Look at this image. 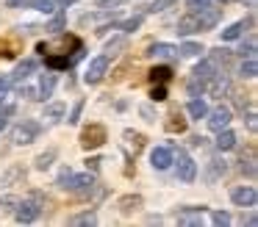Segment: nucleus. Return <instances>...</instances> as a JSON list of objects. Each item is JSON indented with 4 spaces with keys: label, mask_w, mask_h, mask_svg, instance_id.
Masks as SVG:
<instances>
[{
    "label": "nucleus",
    "mask_w": 258,
    "mask_h": 227,
    "mask_svg": "<svg viewBox=\"0 0 258 227\" xmlns=\"http://www.w3.org/2000/svg\"><path fill=\"white\" fill-rule=\"evenodd\" d=\"M39 122H34V119H23L20 125H14V130H12V141L14 144H31L36 136H39Z\"/></svg>",
    "instance_id": "obj_1"
},
{
    "label": "nucleus",
    "mask_w": 258,
    "mask_h": 227,
    "mask_svg": "<svg viewBox=\"0 0 258 227\" xmlns=\"http://www.w3.org/2000/svg\"><path fill=\"white\" fill-rule=\"evenodd\" d=\"M64 188H70L73 194H78V197H89L92 191H95V175H70V180L64 183Z\"/></svg>",
    "instance_id": "obj_2"
},
{
    "label": "nucleus",
    "mask_w": 258,
    "mask_h": 227,
    "mask_svg": "<svg viewBox=\"0 0 258 227\" xmlns=\"http://www.w3.org/2000/svg\"><path fill=\"white\" fill-rule=\"evenodd\" d=\"M106 69H108V55H97V58H92V61H89V66H86L84 81L89 83V86H95V83H100V81H103Z\"/></svg>",
    "instance_id": "obj_3"
},
{
    "label": "nucleus",
    "mask_w": 258,
    "mask_h": 227,
    "mask_svg": "<svg viewBox=\"0 0 258 227\" xmlns=\"http://www.w3.org/2000/svg\"><path fill=\"white\" fill-rule=\"evenodd\" d=\"M39 213H42V205H39V199L36 197H31V199H23V202L17 205V221H23V224H28V221H34V219H39Z\"/></svg>",
    "instance_id": "obj_4"
},
{
    "label": "nucleus",
    "mask_w": 258,
    "mask_h": 227,
    "mask_svg": "<svg viewBox=\"0 0 258 227\" xmlns=\"http://www.w3.org/2000/svg\"><path fill=\"white\" fill-rule=\"evenodd\" d=\"M103 141H106V127H103V125H89L84 133H81V144H84L86 149L100 147Z\"/></svg>",
    "instance_id": "obj_5"
},
{
    "label": "nucleus",
    "mask_w": 258,
    "mask_h": 227,
    "mask_svg": "<svg viewBox=\"0 0 258 227\" xmlns=\"http://www.w3.org/2000/svg\"><path fill=\"white\" fill-rule=\"evenodd\" d=\"M230 108L228 105H219V108H214L211 114H208V127H211L214 133H219V130H225V127L230 125Z\"/></svg>",
    "instance_id": "obj_6"
},
{
    "label": "nucleus",
    "mask_w": 258,
    "mask_h": 227,
    "mask_svg": "<svg viewBox=\"0 0 258 227\" xmlns=\"http://www.w3.org/2000/svg\"><path fill=\"white\" fill-rule=\"evenodd\" d=\"M230 199H233L239 208H252V205H255V199H258V191L252 186H239V188H233V191H230Z\"/></svg>",
    "instance_id": "obj_7"
},
{
    "label": "nucleus",
    "mask_w": 258,
    "mask_h": 227,
    "mask_svg": "<svg viewBox=\"0 0 258 227\" xmlns=\"http://www.w3.org/2000/svg\"><path fill=\"white\" fill-rule=\"evenodd\" d=\"M178 177L183 183H191L197 177V166H195V161L189 158V155L183 153V149H178Z\"/></svg>",
    "instance_id": "obj_8"
},
{
    "label": "nucleus",
    "mask_w": 258,
    "mask_h": 227,
    "mask_svg": "<svg viewBox=\"0 0 258 227\" xmlns=\"http://www.w3.org/2000/svg\"><path fill=\"white\" fill-rule=\"evenodd\" d=\"M150 161H153V169H169V166H172V149L169 147H156L150 153Z\"/></svg>",
    "instance_id": "obj_9"
},
{
    "label": "nucleus",
    "mask_w": 258,
    "mask_h": 227,
    "mask_svg": "<svg viewBox=\"0 0 258 227\" xmlns=\"http://www.w3.org/2000/svg\"><path fill=\"white\" fill-rule=\"evenodd\" d=\"M178 224L200 227L203 224V210L200 208H183V210H178Z\"/></svg>",
    "instance_id": "obj_10"
},
{
    "label": "nucleus",
    "mask_w": 258,
    "mask_h": 227,
    "mask_svg": "<svg viewBox=\"0 0 258 227\" xmlns=\"http://www.w3.org/2000/svg\"><path fill=\"white\" fill-rule=\"evenodd\" d=\"M147 55H153V58H178V47H172L167 42H156V44H150Z\"/></svg>",
    "instance_id": "obj_11"
},
{
    "label": "nucleus",
    "mask_w": 258,
    "mask_h": 227,
    "mask_svg": "<svg viewBox=\"0 0 258 227\" xmlns=\"http://www.w3.org/2000/svg\"><path fill=\"white\" fill-rule=\"evenodd\" d=\"M214 72H217V66H214V61H211V58H206V61H200V64L195 66V72H191V78H197V81L208 83V81L214 78Z\"/></svg>",
    "instance_id": "obj_12"
},
{
    "label": "nucleus",
    "mask_w": 258,
    "mask_h": 227,
    "mask_svg": "<svg viewBox=\"0 0 258 227\" xmlns=\"http://www.w3.org/2000/svg\"><path fill=\"white\" fill-rule=\"evenodd\" d=\"M73 61H78V58H75V55H73V58H67V55H53V53L45 55V66H47V69H70Z\"/></svg>",
    "instance_id": "obj_13"
},
{
    "label": "nucleus",
    "mask_w": 258,
    "mask_h": 227,
    "mask_svg": "<svg viewBox=\"0 0 258 227\" xmlns=\"http://www.w3.org/2000/svg\"><path fill=\"white\" fill-rule=\"evenodd\" d=\"M214 144H217L219 153H228V149L236 147V133L225 127V130H219V136H217V141H214Z\"/></svg>",
    "instance_id": "obj_14"
},
{
    "label": "nucleus",
    "mask_w": 258,
    "mask_h": 227,
    "mask_svg": "<svg viewBox=\"0 0 258 227\" xmlns=\"http://www.w3.org/2000/svg\"><path fill=\"white\" fill-rule=\"evenodd\" d=\"M53 86H56V75H53V69L50 72H45V75L39 78V100H47L53 94Z\"/></svg>",
    "instance_id": "obj_15"
},
{
    "label": "nucleus",
    "mask_w": 258,
    "mask_h": 227,
    "mask_svg": "<svg viewBox=\"0 0 258 227\" xmlns=\"http://www.w3.org/2000/svg\"><path fill=\"white\" fill-rule=\"evenodd\" d=\"M208 114V105H206V100L197 94V97H191L189 100V116L191 119H203V116Z\"/></svg>",
    "instance_id": "obj_16"
},
{
    "label": "nucleus",
    "mask_w": 258,
    "mask_h": 227,
    "mask_svg": "<svg viewBox=\"0 0 258 227\" xmlns=\"http://www.w3.org/2000/svg\"><path fill=\"white\" fill-rule=\"evenodd\" d=\"M200 31V22H197V14H189L183 20H178V33L180 36H189V33Z\"/></svg>",
    "instance_id": "obj_17"
},
{
    "label": "nucleus",
    "mask_w": 258,
    "mask_h": 227,
    "mask_svg": "<svg viewBox=\"0 0 258 227\" xmlns=\"http://www.w3.org/2000/svg\"><path fill=\"white\" fill-rule=\"evenodd\" d=\"M34 69H36V61H34V58L20 61V64H17V69H14V81H25V78H28Z\"/></svg>",
    "instance_id": "obj_18"
},
{
    "label": "nucleus",
    "mask_w": 258,
    "mask_h": 227,
    "mask_svg": "<svg viewBox=\"0 0 258 227\" xmlns=\"http://www.w3.org/2000/svg\"><path fill=\"white\" fill-rule=\"evenodd\" d=\"M239 75H241V78H247V81H252V78L258 75V64H255V58H244V61H241Z\"/></svg>",
    "instance_id": "obj_19"
},
{
    "label": "nucleus",
    "mask_w": 258,
    "mask_h": 227,
    "mask_svg": "<svg viewBox=\"0 0 258 227\" xmlns=\"http://www.w3.org/2000/svg\"><path fill=\"white\" fill-rule=\"evenodd\" d=\"M53 161H56V149H47V153L36 155V161H34V164H36V169H42V172H45V169H50V164H53Z\"/></svg>",
    "instance_id": "obj_20"
},
{
    "label": "nucleus",
    "mask_w": 258,
    "mask_h": 227,
    "mask_svg": "<svg viewBox=\"0 0 258 227\" xmlns=\"http://www.w3.org/2000/svg\"><path fill=\"white\" fill-rule=\"evenodd\" d=\"M150 78H153V83H169L172 69L169 66H156V69H150Z\"/></svg>",
    "instance_id": "obj_21"
},
{
    "label": "nucleus",
    "mask_w": 258,
    "mask_h": 227,
    "mask_svg": "<svg viewBox=\"0 0 258 227\" xmlns=\"http://www.w3.org/2000/svg\"><path fill=\"white\" fill-rule=\"evenodd\" d=\"M241 31H244V22H233V25H228L222 31V39H225V42H233V39L241 36Z\"/></svg>",
    "instance_id": "obj_22"
},
{
    "label": "nucleus",
    "mask_w": 258,
    "mask_h": 227,
    "mask_svg": "<svg viewBox=\"0 0 258 227\" xmlns=\"http://www.w3.org/2000/svg\"><path fill=\"white\" fill-rule=\"evenodd\" d=\"M142 205V197H122L119 199V210L122 213H131V210H136Z\"/></svg>",
    "instance_id": "obj_23"
},
{
    "label": "nucleus",
    "mask_w": 258,
    "mask_h": 227,
    "mask_svg": "<svg viewBox=\"0 0 258 227\" xmlns=\"http://www.w3.org/2000/svg\"><path fill=\"white\" fill-rule=\"evenodd\" d=\"M70 224H97V216L95 210H86V213H78L70 219Z\"/></svg>",
    "instance_id": "obj_24"
},
{
    "label": "nucleus",
    "mask_w": 258,
    "mask_h": 227,
    "mask_svg": "<svg viewBox=\"0 0 258 227\" xmlns=\"http://www.w3.org/2000/svg\"><path fill=\"white\" fill-rule=\"evenodd\" d=\"M180 55H186V58H195V55H200L203 53V47L197 42H186V44H180V50H178Z\"/></svg>",
    "instance_id": "obj_25"
},
{
    "label": "nucleus",
    "mask_w": 258,
    "mask_h": 227,
    "mask_svg": "<svg viewBox=\"0 0 258 227\" xmlns=\"http://www.w3.org/2000/svg\"><path fill=\"white\" fill-rule=\"evenodd\" d=\"M28 6H31V9H36V11L50 14V11L56 9V0H28Z\"/></svg>",
    "instance_id": "obj_26"
},
{
    "label": "nucleus",
    "mask_w": 258,
    "mask_h": 227,
    "mask_svg": "<svg viewBox=\"0 0 258 227\" xmlns=\"http://www.w3.org/2000/svg\"><path fill=\"white\" fill-rule=\"evenodd\" d=\"M125 138L134 144V153H139L142 144H145V136H142V133H134V130H125Z\"/></svg>",
    "instance_id": "obj_27"
},
{
    "label": "nucleus",
    "mask_w": 258,
    "mask_h": 227,
    "mask_svg": "<svg viewBox=\"0 0 258 227\" xmlns=\"http://www.w3.org/2000/svg\"><path fill=\"white\" fill-rule=\"evenodd\" d=\"M122 47H125V39H114V42H108V44H106V55L111 58V55H117Z\"/></svg>",
    "instance_id": "obj_28"
},
{
    "label": "nucleus",
    "mask_w": 258,
    "mask_h": 227,
    "mask_svg": "<svg viewBox=\"0 0 258 227\" xmlns=\"http://www.w3.org/2000/svg\"><path fill=\"white\" fill-rule=\"evenodd\" d=\"M211 221H214V224H219V227H225V224H230V213H225V210H214Z\"/></svg>",
    "instance_id": "obj_29"
},
{
    "label": "nucleus",
    "mask_w": 258,
    "mask_h": 227,
    "mask_svg": "<svg viewBox=\"0 0 258 227\" xmlns=\"http://www.w3.org/2000/svg\"><path fill=\"white\" fill-rule=\"evenodd\" d=\"M169 119H172V122H167V130H183V127H186V122L180 119V114H178V111H175V114L169 116Z\"/></svg>",
    "instance_id": "obj_30"
},
{
    "label": "nucleus",
    "mask_w": 258,
    "mask_h": 227,
    "mask_svg": "<svg viewBox=\"0 0 258 227\" xmlns=\"http://www.w3.org/2000/svg\"><path fill=\"white\" fill-rule=\"evenodd\" d=\"M61 114H64V105H61V103H56V105H47V108H45V116H47V119H58Z\"/></svg>",
    "instance_id": "obj_31"
},
{
    "label": "nucleus",
    "mask_w": 258,
    "mask_h": 227,
    "mask_svg": "<svg viewBox=\"0 0 258 227\" xmlns=\"http://www.w3.org/2000/svg\"><path fill=\"white\" fill-rule=\"evenodd\" d=\"M211 61H222V66L230 61V50H225V47H219V50H214V55H211Z\"/></svg>",
    "instance_id": "obj_32"
},
{
    "label": "nucleus",
    "mask_w": 258,
    "mask_h": 227,
    "mask_svg": "<svg viewBox=\"0 0 258 227\" xmlns=\"http://www.w3.org/2000/svg\"><path fill=\"white\" fill-rule=\"evenodd\" d=\"M239 55H241V58H255V42H247V44H241Z\"/></svg>",
    "instance_id": "obj_33"
},
{
    "label": "nucleus",
    "mask_w": 258,
    "mask_h": 227,
    "mask_svg": "<svg viewBox=\"0 0 258 227\" xmlns=\"http://www.w3.org/2000/svg\"><path fill=\"white\" fill-rule=\"evenodd\" d=\"M150 97L156 100H167V86H164V83H158V86H153V92H150Z\"/></svg>",
    "instance_id": "obj_34"
},
{
    "label": "nucleus",
    "mask_w": 258,
    "mask_h": 227,
    "mask_svg": "<svg viewBox=\"0 0 258 227\" xmlns=\"http://www.w3.org/2000/svg\"><path fill=\"white\" fill-rule=\"evenodd\" d=\"M139 25H142V17H134V20H125V22H122V25H119V28H122L125 33H131V31H136V28H139Z\"/></svg>",
    "instance_id": "obj_35"
},
{
    "label": "nucleus",
    "mask_w": 258,
    "mask_h": 227,
    "mask_svg": "<svg viewBox=\"0 0 258 227\" xmlns=\"http://www.w3.org/2000/svg\"><path fill=\"white\" fill-rule=\"evenodd\" d=\"M64 20H67V17H64V11H61V14H56V17H53V22L47 25V31H61V28H64Z\"/></svg>",
    "instance_id": "obj_36"
},
{
    "label": "nucleus",
    "mask_w": 258,
    "mask_h": 227,
    "mask_svg": "<svg viewBox=\"0 0 258 227\" xmlns=\"http://www.w3.org/2000/svg\"><path fill=\"white\" fill-rule=\"evenodd\" d=\"M175 0H153V6H150V11L153 14H156V11H164V9H169V6H172Z\"/></svg>",
    "instance_id": "obj_37"
},
{
    "label": "nucleus",
    "mask_w": 258,
    "mask_h": 227,
    "mask_svg": "<svg viewBox=\"0 0 258 227\" xmlns=\"http://www.w3.org/2000/svg\"><path fill=\"white\" fill-rule=\"evenodd\" d=\"M241 172H247L250 177H255V161H244V158H241Z\"/></svg>",
    "instance_id": "obj_38"
},
{
    "label": "nucleus",
    "mask_w": 258,
    "mask_h": 227,
    "mask_svg": "<svg viewBox=\"0 0 258 227\" xmlns=\"http://www.w3.org/2000/svg\"><path fill=\"white\" fill-rule=\"evenodd\" d=\"M12 114H14V108H12V105H9V108H3V111H0V130L6 127V122H9V116H12Z\"/></svg>",
    "instance_id": "obj_39"
},
{
    "label": "nucleus",
    "mask_w": 258,
    "mask_h": 227,
    "mask_svg": "<svg viewBox=\"0 0 258 227\" xmlns=\"http://www.w3.org/2000/svg\"><path fill=\"white\" fill-rule=\"evenodd\" d=\"M81 111H84V103H78V105H75V108H73V114H70V119H67V122H73V125H75V122L81 119Z\"/></svg>",
    "instance_id": "obj_40"
},
{
    "label": "nucleus",
    "mask_w": 258,
    "mask_h": 227,
    "mask_svg": "<svg viewBox=\"0 0 258 227\" xmlns=\"http://www.w3.org/2000/svg\"><path fill=\"white\" fill-rule=\"evenodd\" d=\"M122 3L125 0H100L97 6H100V9H111V6H122Z\"/></svg>",
    "instance_id": "obj_41"
},
{
    "label": "nucleus",
    "mask_w": 258,
    "mask_h": 227,
    "mask_svg": "<svg viewBox=\"0 0 258 227\" xmlns=\"http://www.w3.org/2000/svg\"><path fill=\"white\" fill-rule=\"evenodd\" d=\"M6 94H9V81L0 78V100H6Z\"/></svg>",
    "instance_id": "obj_42"
},
{
    "label": "nucleus",
    "mask_w": 258,
    "mask_h": 227,
    "mask_svg": "<svg viewBox=\"0 0 258 227\" xmlns=\"http://www.w3.org/2000/svg\"><path fill=\"white\" fill-rule=\"evenodd\" d=\"M247 127H250V130H255V127H258V122H255V111H250V114H247Z\"/></svg>",
    "instance_id": "obj_43"
},
{
    "label": "nucleus",
    "mask_w": 258,
    "mask_h": 227,
    "mask_svg": "<svg viewBox=\"0 0 258 227\" xmlns=\"http://www.w3.org/2000/svg\"><path fill=\"white\" fill-rule=\"evenodd\" d=\"M214 0H189V6L191 9H203V6H211Z\"/></svg>",
    "instance_id": "obj_44"
},
{
    "label": "nucleus",
    "mask_w": 258,
    "mask_h": 227,
    "mask_svg": "<svg viewBox=\"0 0 258 227\" xmlns=\"http://www.w3.org/2000/svg\"><path fill=\"white\" fill-rule=\"evenodd\" d=\"M142 116H147V119H153V108H150V105H142Z\"/></svg>",
    "instance_id": "obj_45"
},
{
    "label": "nucleus",
    "mask_w": 258,
    "mask_h": 227,
    "mask_svg": "<svg viewBox=\"0 0 258 227\" xmlns=\"http://www.w3.org/2000/svg\"><path fill=\"white\" fill-rule=\"evenodd\" d=\"M6 6H12V9H17V6H23V0H6Z\"/></svg>",
    "instance_id": "obj_46"
},
{
    "label": "nucleus",
    "mask_w": 258,
    "mask_h": 227,
    "mask_svg": "<svg viewBox=\"0 0 258 227\" xmlns=\"http://www.w3.org/2000/svg\"><path fill=\"white\" fill-rule=\"evenodd\" d=\"M58 3H61V6H70V3H75V0H58Z\"/></svg>",
    "instance_id": "obj_47"
},
{
    "label": "nucleus",
    "mask_w": 258,
    "mask_h": 227,
    "mask_svg": "<svg viewBox=\"0 0 258 227\" xmlns=\"http://www.w3.org/2000/svg\"><path fill=\"white\" fill-rule=\"evenodd\" d=\"M247 6H250V9H255V0H247Z\"/></svg>",
    "instance_id": "obj_48"
},
{
    "label": "nucleus",
    "mask_w": 258,
    "mask_h": 227,
    "mask_svg": "<svg viewBox=\"0 0 258 227\" xmlns=\"http://www.w3.org/2000/svg\"><path fill=\"white\" fill-rule=\"evenodd\" d=\"M222 3H228V0H222Z\"/></svg>",
    "instance_id": "obj_49"
}]
</instances>
